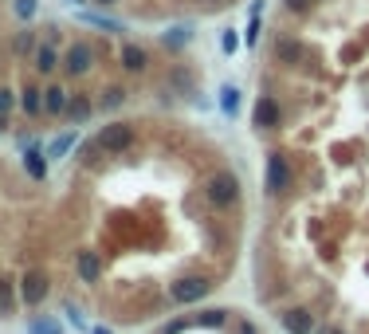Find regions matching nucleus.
I'll list each match as a JSON object with an SVG mask.
<instances>
[{
  "mask_svg": "<svg viewBox=\"0 0 369 334\" xmlns=\"http://www.w3.org/2000/svg\"><path fill=\"white\" fill-rule=\"evenodd\" d=\"M204 197L212 201L216 208H232L240 201V177L232 169H216L209 181H204Z\"/></svg>",
  "mask_w": 369,
  "mask_h": 334,
  "instance_id": "nucleus-1",
  "label": "nucleus"
},
{
  "mask_svg": "<svg viewBox=\"0 0 369 334\" xmlns=\"http://www.w3.org/2000/svg\"><path fill=\"white\" fill-rule=\"evenodd\" d=\"M294 185V169H291V157L271 150L268 154V173H263V189H268V197H279L287 189Z\"/></svg>",
  "mask_w": 369,
  "mask_h": 334,
  "instance_id": "nucleus-2",
  "label": "nucleus"
},
{
  "mask_svg": "<svg viewBox=\"0 0 369 334\" xmlns=\"http://www.w3.org/2000/svg\"><path fill=\"white\" fill-rule=\"evenodd\" d=\"M94 60H99V52L91 48V40H75V43H67V52H63V75H67V79H83V75H91Z\"/></svg>",
  "mask_w": 369,
  "mask_h": 334,
  "instance_id": "nucleus-3",
  "label": "nucleus"
},
{
  "mask_svg": "<svg viewBox=\"0 0 369 334\" xmlns=\"http://www.w3.org/2000/svg\"><path fill=\"white\" fill-rule=\"evenodd\" d=\"M94 142H99L102 154H122V150L134 146V126H130V122H106V126L94 134Z\"/></svg>",
  "mask_w": 369,
  "mask_h": 334,
  "instance_id": "nucleus-4",
  "label": "nucleus"
},
{
  "mask_svg": "<svg viewBox=\"0 0 369 334\" xmlns=\"http://www.w3.org/2000/svg\"><path fill=\"white\" fill-rule=\"evenodd\" d=\"M48 291H51V283H48V275L43 272H24L20 275V299L28 303V307H40L43 299H48Z\"/></svg>",
  "mask_w": 369,
  "mask_h": 334,
  "instance_id": "nucleus-5",
  "label": "nucleus"
},
{
  "mask_svg": "<svg viewBox=\"0 0 369 334\" xmlns=\"http://www.w3.org/2000/svg\"><path fill=\"white\" fill-rule=\"evenodd\" d=\"M118 63H122L126 75H142V71L150 67V52H145L142 43H134V40H122V48H118Z\"/></svg>",
  "mask_w": 369,
  "mask_h": 334,
  "instance_id": "nucleus-6",
  "label": "nucleus"
},
{
  "mask_svg": "<svg viewBox=\"0 0 369 334\" xmlns=\"http://www.w3.org/2000/svg\"><path fill=\"white\" fill-rule=\"evenodd\" d=\"M209 291H212V279H204V275H184V279L173 283V299L177 303H197Z\"/></svg>",
  "mask_w": 369,
  "mask_h": 334,
  "instance_id": "nucleus-7",
  "label": "nucleus"
},
{
  "mask_svg": "<svg viewBox=\"0 0 369 334\" xmlns=\"http://www.w3.org/2000/svg\"><path fill=\"white\" fill-rule=\"evenodd\" d=\"M279 122H283V111H279V103L271 99V94H260L252 106V126L255 130H275Z\"/></svg>",
  "mask_w": 369,
  "mask_h": 334,
  "instance_id": "nucleus-8",
  "label": "nucleus"
},
{
  "mask_svg": "<svg viewBox=\"0 0 369 334\" xmlns=\"http://www.w3.org/2000/svg\"><path fill=\"white\" fill-rule=\"evenodd\" d=\"M302 60H307V43L294 40V35H279V40H275V63H283V67H299Z\"/></svg>",
  "mask_w": 369,
  "mask_h": 334,
  "instance_id": "nucleus-9",
  "label": "nucleus"
},
{
  "mask_svg": "<svg viewBox=\"0 0 369 334\" xmlns=\"http://www.w3.org/2000/svg\"><path fill=\"white\" fill-rule=\"evenodd\" d=\"M75 20L87 28H99V32H110V35H122L126 32V24L114 16H106V12H94V9H75Z\"/></svg>",
  "mask_w": 369,
  "mask_h": 334,
  "instance_id": "nucleus-10",
  "label": "nucleus"
},
{
  "mask_svg": "<svg viewBox=\"0 0 369 334\" xmlns=\"http://www.w3.org/2000/svg\"><path fill=\"white\" fill-rule=\"evenodd\" d=\"M67 103H71V91L63 83L43 87V111H48V114H63V111H67Z\"/></svg>",
  "mask_w": 369,
  "mask_h": 334,
  "instance_id": "nucleus-11",
  "label": "nucleus"
},
{
  "mask_svg": "<svg viewBox=\"0 0 369 334\" xmlns=\"http://www.w3.org/2000/svg\"><path fill=\"white\" fill-rule=\"evenodd\" d=\"M32 63H35V71H40V75H51V71H55L63 60H59V48H55V43H51V40H43L40 48H35Z\"/></svg>",
  "mask_w": 369,
  "mask_h": 334,
  "instance_id": "nucleus-12",
  "label": "nucleus"
},
{
  "mask_svg": "<svg viewBox=\"0 0 369 334\" xmlns=\"http://www.w3.org/2000/svg\"><path fill=\"white\" fill-rule=\"evenodd\" d=\"M193 35H197V24L193 20H184V24H173V28H165V35H161V43L165 48H184V43H193Z\"/></svg>",
  "mask_w": 369,
  "mask_h": 334,
  "instance_id": "nucleus-13",
  "label": "nucleus"
},
{
  "mask_svg": "<svg viewBox=\"0 0 369 334\" xmlns=\"http://www.w3.org/2000/svg\"><path fill=\"white\" fill-rule=\"evenodd\" d=\"M91 114H94V99H91V94H71L63 118H67V122H83V118H91Z\"/></svg>",
  "mask_w": 369,
  "mask_h": 334,
  "instance_id": "nucleus-14",
  "label": "nucleus"
},
{
  "mask_svg": "<svg viewBox=\"0 0 369 334\" xmlns=\"http://www.w3.org/2000/svg\"><path fill=\"white\" fill-rule=\"evenodd\" d=\"M283 326L291 334H311L314 330V315H311V311H302V307H294V311H287V315H283Z\"/></svg>",
  "mask_w": 369,
  "mask_h": 334,
  "instance_id": "nucleus-15",
  "label": "nucleus"
},
{
  "mask_svg": "<svg viewBox=\"0 0 369 334\" xmlns=\"http://www.w3.org/2000/svg\"><path fill=\"white\" fill-rule=\"evenodd\" d=\"M16 103H20V111H24V114H40L43 111V91L35 83H24V87H20Z\"/></svg>",
  "mask_w": 369,
  "mask_h": 334,
  "instance_id": "nucleus-16",
  "label": "nucleus"
},
{
  "mask_svg": "<svg viewBox=\"0 0 369 334\" xmlns=\"http://www.w3.org/2000/svg\"><path fill=\"white\" fill-rule=\"evenodd\" d=\"M99 275H102L99 252H79V279H83V283H94Z\"/></svg>",
  "mask_w": 369,
  "mask_h": 334,
  "instance_id": "nucleus-17",
  "label": "nucleus"
},
{
  "mask_svg": "<svg viewBox=\"0 0 369 334\" xmlns=\"http://www.w3.org/2000/svg\"><path fill=\"white\" fill-rule=\"evenodd\" d=\"M75 142H79V134H75V130H67V134H59L55 142H51L43 157H48V162H59V157H67L71 150H75Z\"/></svg>",
  "mask_w": 369,
  "mask_h": 334,
  "instance_id": "nucleus-18",
  "label": "nucleus"
},
{
  "mask_svg": "<svg viewBox=\"0 0 369 334\" xmlns=\"http://www.w3.org/2000/svg\"><path fill=\"white\" fill-rule=\"evenodd\" d=\"M220 111H224L228 118H236V114H240V87H236V83L220 87Z\"/></svg>",
  "mask_w": 369,
  "mask_h": 334,
  "instance_id": "nucleus-19",
  "label": "nucleus"
},
{
  "mask_svg": "<svg viewBox=\"0 0 369 334\" xmlns=\"http://www.w3.org/2000/svg\"><path fill=\"white\" fill-rule=\"evenodd\" d=\"M35 12H40V0H12V16H16L20 24H32Z\"/></svg>",
  "mask_w": 369,
  "mask_h": 334,
  "instance_id": "nucleus-20",
  "label": "nucleus"
},
{
  "mask_svg": "<svg viewBox=\"0 0 369 334\" xmlns=\"http://www.w3.org/2000/svg\"><path fill=\"white\" fill-rule=\"evenodd\" d=\"M48 157L43 154H35V150H24V169H28V177H35V181H43V173H48Z\"/></svg>",
  "mask_w": 369,
  "mask_h": 334,
  "instance_id": "nucleus-21",
  "label": "nucleus"
},
{
  "mask_svg": "<svg viewBox=\"0 0 369 334\" xmlns=\"http://www.w3.org/2000/svg\"><path fill=\"white\" fill-rule=\"evenodd\" d=\"M122 103H126V91H122V87H106V91H102V99L94 106H102V111H118Z\"/></svg>",
  "mask_w": 369,
  "mask_h": 334,
  "instance_id": "nucleus-22",
  "label": "nucleus"
},
{
  "mask_svg": "<svg viewBox=\"0 0 369 334\" xmlns=\"http://www.w3.org/2000/svg\"><path fill=\"white\" fill-rule=\"evenodd\" d=\"M35 48H40V40H35V32H32V28L16 35V55H35Z\"/></svg>",
  "mask_w": 369,
  "mask_h": 334,
  "instance_id": "nucleus-23",
  "label": "nucleus"
},
{
  "mask_svg": "<svg viewBox=\"0 0 369 334\" xmlns=\"http://www.w3.org/2000/svg\"><path fill=\"white\" fill-rule=\"evenodd\" d=\"M28 334H63V326H59L55 318H32V323H28Z\"/></svg>",
  "mask_w": 369,
  "mask_h": 334,
  "instance_id": "nucleus-24",
  "label": "nucleus"
},
{
  "mask_svg": "<svg viewBox=\"0 0 369 334\" xmlns=\"http://www.w3.org/2000/svg\"><path fill=\"white\" fill-rule=\"evenodd\" d=\"M12 307H16V299H12V283L0 279V318H9Z\"/></svg>",
  "mask_w": 369,
  "mask_h": 334,
  "instance_id": "nucleus-25",
  "label": "nucleus"
},
{
  "mask_svg": "<svg viewBox=\"0 0 369 334\" xmlns=\"http://www.w3.org/2000/svg\"><path fill=\"white\" fill-rule=\"evenodd\" d=\"M220 48H224V55H236V48H240V32H236V28H224V40H220Z\"/></svg>",
  "mask_w": 369,
  "mask_h": 334,
  "instance_id": "nucleus-26",
  "label": "nucleus"
},
{
  "mask_svg": "<svg viewBox=\"0 0 369 334\" xmlns=\"http://www.w3.org/2000/svg\"><path fill=\"white\" fill-rule=\"evenodd\" d=\"M260 16H252L248 20V32H243V43H248V48H255V43H260Z\"/></svg>",
  "mask_w": 369,
  "mask_h": 334,
  "instance_id": "nucleus-27",
  "label": "nucleus"
},
{
  "mask_svg": "<svg viewBox=\"0 0 369 334\" xmlns=\"http://www.w3.org/2000/svg\"><path fill=\"white\" fill-rule=\"evenodd\" d=\"M197 323H201V326H224V323H228V315H224V311H204V315L197 318Z\"/></svg>",
  "mask_w": 369,
  "mask_h": 334,
  "instance_id": "nucleus-28",
  "label": "nucleus"
},
{
  "mask_svg": "<svg viewBox=\"0 0 369 334\" xmlns=\"http://www.w3.org/2000/svg\"><path fill=\"white\" fill-rule=\"evenodd\" d=\"M12 106H16V94L9 87H0V114H12Z\"/></svg>",
  "mask_w": 369,
  "mask_h": 334,
  "instance_id": "nucleus-29",
  "label": "nucleus"
},
{
  "mask_svg": "<svg viewBox=\"0 0 369 334\" xmlns=\"http://www.w3.org/2000/svg\"><path fill=\"white\" fill-rule=\"evenodd\" d=\"M311 4H314V0H283V9H287V12H294V16H299V12H307Z\"/></svg>",
  "mask_w": 369,
  "mask_h": 334,
  "instance_id": "nucleus-30",
  "label": "nucleus"
},
{
  "mask_svg": "<svg viewBox=\"0 0 369 334\" xmlns=\"http://www.w3.org/2000/svg\"><path fill=\"white\" fill-rule=\"evenodd\" d=\"M263 4H268V0H252V16H263Z\"/></svg>",
  "mask_w": 369,
  "mask_h": 334,
  "instance_id": "nucleus-31",
  "label": "nucleus"
},
{
  "mask_svg": "<svg viewBox=\"0 0 369 334\" xmlns=\"http://www.w3.org/2000/svg\"><path fill=\"white\" fill-rule=\"evenodd\" d=\"M91 4H94V9H114L118 0H91Z\"/></svg>",
  "mask_w": 369,
  "mask_h": 334,
  "instance_id": "nucleus-32",
  "label": "nucleus"
},
{
  "mask_svg": "<svg viewBox=\"0 0 369 334\" xmlns=\"http://www.w3.org/2000/svg\"><path fill=\"white\" fill-rule=\"evenodd\" d=\"M319 334H346V330H342V326H322Z\"/></svg>",
  "mask_w": 369,
  "mask_h": 334,
  "instance_id": "nucleus-33",
  "label": "nucleus"
},
{
  "mask_svg": "<svg viewBox=\"0 0 369 334\" xmlns=\"http://www.w3.org/2000/svg\"><path fill=\"white\" fill-rule=\"evenodd\" d=\"M91 334H110V330H102V326H91Z\"/></svg>",
  "mask_w": 369,
  "mask_h": 334,
  "instance_id": "nucleus-34",
  "label": "nucleus"
},
{
  "mask_svg": "<svg viewBox=\"0 0 369 334\" xmlns=\"http://www.w3.org/2000/svg\"><path fill=\"white\" fill-rule=\"evenodd\" d=\"M67 4H75V9H83V4H87V0H67Z\"/></svg>",
  "mask_w": 369,
  "mask_h": 334,
  "instance_id": "nucleus-35",
  "label": "nucleus"
},
{
  "mask_svg": "<svg viewBox=\"0 0 369 334\" xmlns=\"http://www.w3.org/2000/svg\"><path fill=\"white\" fill-rule=\"evenodd\" d=\"M201 4H224V0H201Z\"/></svg>",
  "mask_w": 369,
  "mask_h": 334,
  "instance_id": "nucleus-36",
  "label": "nucleus"
}]
</instances>
